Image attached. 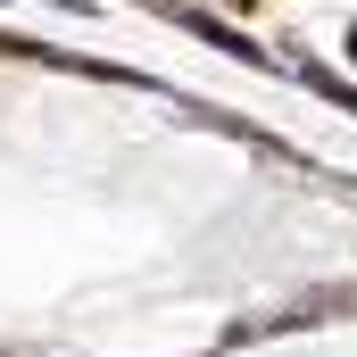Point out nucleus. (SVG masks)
<instances>
[{
  "mask_svg": "<svg viewBox=\"0 0 357 357\" xmlns=\"http://www.w3.org/2000/svg\"><path fill=\"white\" fill-rule=\"evenodd\" d=\"M175 17H183V25H191V33H199V42H216V50H233V59H241V67H266V50H258V42H250V33H233V25H225V17H199V8H191V0H183Z\"/></svg>",
  "mask_w": 357,
  "mask_h": 357,
  "instance_id": "1",
  "label": "nucleus"
},
{
  "mask_svg": "<svg viewBox=\"0 0 357 357\" xmlns=\"http://www.w3.org/2000/svg\"><path fill=\"white\" fill-rule=\"evenodd\" d=\"M150 8H183V0H150Z\"/></svg>",
  "mask_w": 357,
  "mask_h": 357,
  "instance_id": "2",
  "label": "nucleus"
}]
</instances>
